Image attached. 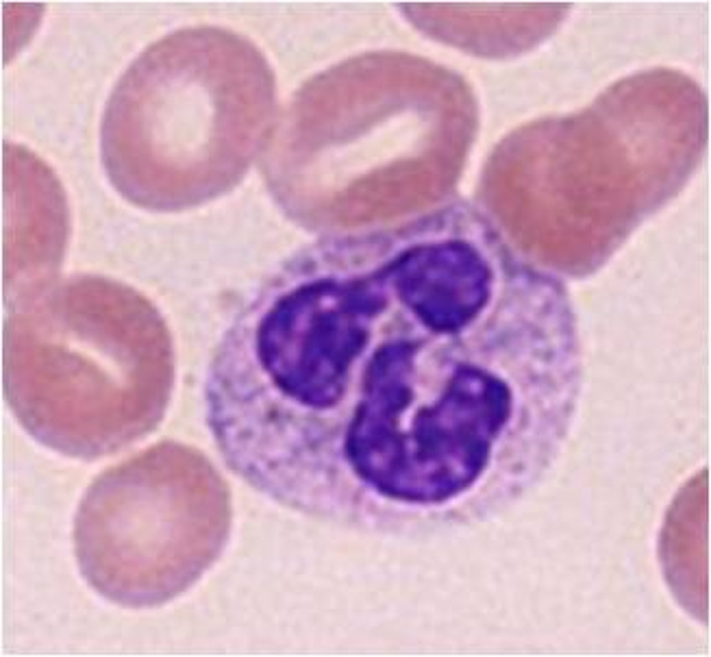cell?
<instances>
[{"label":"cell","mask_w":711,"mask_h":657,"mask_svg":"<svg viewBox=\"0 0 711 657\" xmlns=\"http://www.w3.org/2000/svg\"><path fill=\"white\" fill-rule=\"evenodd\" d=\"M373 56L327 72L305 89L300 115L370 116L403 97V58ZM325 117V118H326Z\"/></svg>","instance_id":"3"},{"label":"cell","mask_w":711,"mask_h":657,"mask_svg":"<svg viewBox=\"0 0 711 657\" xmlns=\"http://www.w3.org/2000/svg\"><path fill=\"white\" fill-rule=\"evenodd\" d=\"M427 259L439 326L454 328L466 322L486 297L487 273L468 246L450 242L430 249Z\"/></svg>","instance_id":"4"},{"label":"cell","mask_w":711,"mask_h":657,"mask_svg":"<svg viewBox=\"0 0 711 657\" xmlns=\"http://www.w3.org/2000/svg\"><path fill=\"white\" fill-rule=\"evenodd\" d=\"M41 7L34 4L29 6L26 4L15 5L10 4L6 6L4 15L10 17L15 22H13L7 17H3V38L4 41V57L6 60L8 56L13 54V51L18 49V47L24 44V41L28 39L31 35L40 17Z\"/></svg>","instance_id":"5"},{"label":"cell","mask_w":711,"mask_h":657,"mask_svg":"<svg viewBox=\"0 0 711 657\" xmlns=\"http://www.w3.org/2000/svg\"><path fill=\"white\" fill-rule=\"evenodd\" d=\"M7 252L56 254L67 237L68 212L61 185L29 149L6 143L3 154Z\"/></svg>","instance_id":"1"},{"label":"cell","mask_w":711,"mask_h":657,"mask_svg":"<svg viewBox=\"0 0 711 657\" xmlns=\"http://www.w3.org/2000/svg\"><path fill=\"white\" fill-rule=\"evenodd\" d=\"M444 168L429 159L398 161L374 170L348 187L336 200L342 223L359 225L399 217L425 206L440 193Z\"/></svg>","instance_id":"2"}]
</instances>
